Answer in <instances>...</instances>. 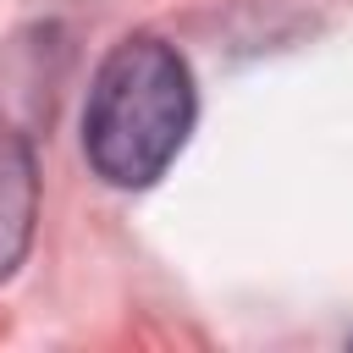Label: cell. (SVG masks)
I'll return each mask as SVG.
<instances>
[{"label": "cell", "mask_w": 353, "mask_h": 353, "mask_svg": "<svg viewBox=\"0 0 353 353\" xmlns=\"http://www.w3.org/2000/svg\"><path fill=\"white\" fill-rule=\"evenodd\" d=\"M199 121L193 66L160 33H127L94 66L83 99V154L110 188H154Z\"/></svg>", "instance_id": "6da1fadb"}, {"label": "cell", "mask_w": 353, "mask_h": 353, "mask_svg": "<svg viewBox=\"0 0 353 353\" xmlns=\"http://www.w3.org/2000/svg\"><path fill=\"white\" fill-rule=\"evenodd\" d=\"M39 221V165L33 143L17 127H0V281L22 265Z\"/></svg>", "instance_id": "7a4b0ae2"}]
</instances>
